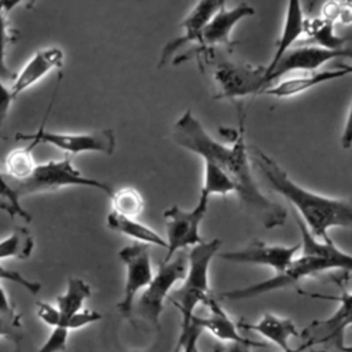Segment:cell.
<instances>
[{"mask_svg":"<svg viewBox=\"0 0 352 352\" xmlns=\"http://www.w3.org/2000/svg\"><path fill=\"white\" fill-rule=\"evenodd\" d=\"M238 327H241L243 330H252V331L258 333L265 340H268L270 342L279 346L280 351L290 349L292 348L290 338L298 336V330L290 319L280 318L274 314H264L254 323L239 322Z\"/></svg>","mask_w":352,"mask_h":352,"instance_id":"obj_18","label":"cell"},{"mask_svg":"<svg viewBox=\"0 0 352 352\" xmlns=\"http://www.w3.org/2000/svg\"><path fill=\"white\" fill-rule=\"evenodd\" d=\"M21 4L19 1H0V80H8L15 77L6 63V50L10 43V34L7 29V14L14 7Z\"/></svg>","mask_w":352,"mask_h":352,"instance_id":"obj_29","label":"cell"},{"mask_svg":"<svg viewBox=\"0 0 352 352\" xmlns=\"http://www.w3.org/2000/svg\"><path fill=\"white\" fill-rule=\"evenodd\" d=\"M91 296V287L80 278H70L65 293L56 297L55 308L63 316H73L82 311L85 300Z\"/></svg>","mask_w":352,"mask_h":352,"instance_id":"obj_24","label":"cell"},{"mask_svg":"<svg viewBox=\"0 0 352 352\" xmlns=\"http://www.w3.org/2000/svg\"><path fill=\"white\" fill-rule=\"evenodd\" d=\"M63 58V51L56 47H48L37 51L23 66L19 74L15 76V80L10 88L14 99L33 84L40 81L51 70L62 67Z\"/></svg>","mask_w":352,"mask_h":352,"instance_id":"obj_15","label":"cell"},{"mask_svg":"<svg viewBox=\"0 0 352 352\" xmlns=\"http://www.w3.org/2000/svg\"><path fill=\"white\" fill-rule=\"evenodd\" d=\"M338 66L345 70L346 76H351V74H352V65H338Z\"/></svg>","mask_w":352,"mask_h":352,"instance_id":"obj_39","label":"cell"},{"mask_svg":"<svg viewBox=\"0 0 352 352\" xmlns=\"http://www.w3.org/2000/svg\"><path fill=\"white\" fill-rule=\"evenodd\" d=\"M188 254L180 252L169 261H162L151 282L136 301V311L154 327H160V318L164 301L173 292L176 283L182 282L187 274Z\"/></svg>","mask_w":352,"mask_h":352,"instance_id":"obj_6","label":"cell"},{"mask_svg":"<svg viewBox=\"0 0 352 352\" xmlns=\"http://www.w3.org/2000/svg\"><path fill=\"white\" fill-rule=\"evenodd\" d=\"M210 197L201 191L197 205L190 209H182L177 205L164 212L166 227V254L164 261H169L175 253L186 248H194L204 242L199 227L205 219Z\"/></svg>","mask_w":352,"mask_h":352,"instance_id":"obj_7","label":"cell"},{"mask_svg":"<svg viewBox=\"0 0 352 352\" xmlns=\"http://www.w3.org/2000/svg\"><path fill=\"white\" fill-rule=\"evenodd\" d=\"M346 73L342 67L331 69V70H324V72H314V73H302V74H296L290 78H286L276 84L275 87L267 88L264 92L267 95L275 96V98H289L298 95L309 88H314L316 85H320L323 82H329L341 77H345Z\"/></svg>","mask_w":352,"mask_h":352,"instance_id":"obj_19","label":"cell"},{"mask_svg":"<svg viewBox=\"0 0 352 352\" xmlns=\"http://www.w3.org/2000/svg\"><path fill=\"white\" fill-rule=\"evenodd\" d=\"M252 346H254V345L243 344V342H230L221 352H252L250 351Z\"/></svg>","mask_w":352,"mask_h":352,"instance_id":"obj_37","label":"cell"},{"mask_svg":"<svg viewBox=\"0 0 352 352\" xmlns=\"http://www.w3.org/2000/svg\"><path fill=\"white\" fill-rule=\"evenodd\" d=\"M0 280H8V282H12V283H16L18 286L23 287L30 294H37L41 289V285L38 282L30 280V279L25 278L23 275H21L18 271L8 270L3 265H0Z\"/></svg>","mask_w":352,"mask_h":352,"instance_id":"obj_31","label":"cell"},{"mask_svg":"<svg viewBox=\"0 0 352 352\" xmlns=\"http://www.w3.org/2000/svg\"><path fill=\"white\" fill-rule=\"evenodd\" d=\"M245 117L246 114L239 104V125L234 132L231 146L214 140L191 110H186L175 122L172 138L176 144L219 166L232 182L235 194L248 213L256 217L265 228H275L285 223L287 213L285 208L267 198L254 180L249 161V147L245 142Z\"/></svg>","mask_w":352,"mask_h":352,"instance_id":"obj_1","label":"cell"},{"mask_svg":"<svg viewBox=\"0 0 352 352\" xmlns=\"http://www.w3.org/2000/svg\"><path fill=\"white\" fill-rule=\"evenodd\" d=\"M195 352H199V349H198V348H197V349H195Z\"/></svg>","mask_w":352,"mask_h":352,"instance_id":"obj_40","label":"cell"},{"mask_svg":"<svg viewBox=\"0 0 352 352\" xmlns=\"http://www.w3.org/2000/svg\"><path fill=\"white\" fill-rule=\"evenodd\" d=\"M352 326V307L346 311H336L330 318L314 320L302 333L304 337H308V342L312 345L327 341H338L341 351L344 331Z\"/></svg>","mask_w":352,"mask_h":352,"instance_id":"obj_20","label":"cell"},{"mask_svg":"<svg viewBox=\"0 0 352 352\" xmlns=\"http://www.w3.org/2000/svg\"><path fill=\"white\" fill-rule=\"evenodd\" d=\"M304 12L301 8V4L298 1H289L285 15V22L282 28V33L276 41V50L270 60V63L265 66V81L268 85V77L278 65V62L292 50L293 44L297 43V40L304 34Z\"/></svg>","mask_w":352,"mask_h":352,"instance_id":"obj_17","label":"cell"},{"mask_svg":"<svg viewBox=\"0 0 352 352\" xmlns=\"http://www.w3.org/2000/svg\"><path fill=\"white\" fill-rule=\"evenodd\" d=\"M341 146L345 150L352 147V103H351L349 113H348V117H346V122H345V126H344V131H342V135H341Z\"/></svg>","mask_w":352,"mask_h":352,"instance_id":"obj_36","label":"cell"},{"mask_svg":"<svg viewBox=\"0 0 352 352\" xmlns=\"http://www.w3.org/2000/svg\"><path fill=\"white\" fill-rule=\"evenodd\" d=\"M34 147L36 144L30 143L28 147L16 148L7 155L6 170H7V176H10L11 180L14 182L23 180L33 172V169L36 168L34 158H33Z\"/></svg>","mask_w":352,"mask_h":352,"instance_id":"obj_26","label":"cell"},{"mask_svg":"<svg viewBox=\"0 0 352 352\" xmlns=\"http://www.w3.org/2000/svg\"><path fill=\"white\" fill-rule=\"evenodd\" d=\"M224 4V1L219 0H210V1H199L191 12L186 16V19L182 22V28L184 33L175 40L169 41L162 52H161V60L160 66H164L175 54L186 44L188 43H199V38L202 36V32L208 22L212 19V16L219 11V8Z\"/></svg>","mask_w":352,"mask_h":352,"instance_id":"obj_14","label":"cell"},{"mask_svg":"<svg viewBox=\"0 0 352 352\" xmlns=\"http://www.w3.org/2000/svg\"><path fill=\"white\" fill-rule=\"evenodd\" d=\"M352 58V48L326 50L315 45L292 48L275 66L268 77V84L289 73H314L324 63L337 58Z\"/></svg>","mask_w":352,"mask_h":352,"instance_id":"obj_12","label":"cell"},{"mask_svg":"<svg viewBox=\"0 0 352 352\" xmlns=\"http://www.w3.org/2000/svg\"><path fill=\"white\" fill-rule=\"evenodd\" d=\"M334 22L322 16L315 19H305L304 34H307V38L304 40V44L326 50L345 48L344 45L348 41V38L337 36L334 32Z\"/></svg>","mask_w":352,"mask_h":352,"instance_id":"obj_23","label":"cell"},{"mask_svg":"<svg viewBox=\"0 0 352 352\" xmlns=\"http://www.w3.org/2000/svg\"><path fill=\"white\" fill-rule=\"evenodd\" d=\"M254 168L263 175L274 191L280 194L294 208L309 232L319 241H326L333 227H352V199L326 197L297 184L286 170L261 148L249 147Z\"/></svg>","mask_w":352,"mask_h":352,"instance_id":"obj_2","label":"cell"},{"mask_svg":"<svg viewBox=\"0 0 352 352\" xmlns=\"http://www.w3.org/2000/svg\"><path fill=\"white\" fill-rule=\"evenodd\" d=\"M220 245V239H212L191 248L187 274L180 287L173 290L168 297L180 312V336H183L192 323L195 308L199 304H205L206 298L212 294L209 287V268Z\"/></svg>","mask_w":352,"mask_h":352,"instance_id":"obj_4","label":"cell"},{"mask_svg":"<svg viewBox=\"0 0 352 352\" xmlns=\"http://www.w3.org/2000/svg\"><path fill=\"white\" fill-rule=\"evenodd\" d=\"M118 256L125 264L126 276L124 294L121 301L117 304L120 314L129 318L133 312L136 296L140 290H144L153 279V268L150 258V246L146 243L135 242L132 245L124 246Z\"/></svg>","mask_w":352,"mask_h":352,"instance_id":"obj_9","label":"cell"},{"mask_svg":"<svg viewBox=\"0 0 352 352\" xmlns=\"http://www.w3.org/2000/svg\"><path fill=\"white\" fill-rule=\"evenodd\" d=\"M0 197L4 199V202H0V208L7 210L12 216L22 217V220H25L28 223L32 220L30 213H28L22 208L21 202L15 198V195L12 192V188L8 183V179L1 172H0Z\"/></svg>","mask_w":352,"mask_h":352,"instance_id":"obj_30","label":"cell"},{"mask_svg":"<svg viewBox=\"0 0 352 352\" xmlns=\"http://www.w3.org/2000/svg\"><path fill=\"white\" fill-rule=\"evenodd\" d=\"M12 100H14V96L11 95V91L8 88H6L4 82L0 80V133H1L3 122L8 114Z\"/></svg>","mask_w":352,"mask_h":352,"instance_id":"obj_33","label":"cell"},{"mask_svg":"<svg viewBox=\"0 0 352 352\" xmlns=\"http://www.w3.org/2000/svg\"><path fill=\"white\" fill-rule=\"evenodd\" d=\"M69 330L52 329L45 342L37 349V352H62L67 346Z\"/></svg>","mask_w":352,"mask_h":352,"instance_id":"obj_32","label":"cell"},{"mask_svg":"<svg viewBox=\"0 0 352 352\" xmlns=\"http://www.w3.org/2000/svg\"><path fill=\"white\" fill-rule=\"evenodd\" d=\"M253 14H254V8L248 3H241L232 8H227L224 3L205 26L198 43V48L191 52L206 54L216 45L232 44L234 41L231 40V32L234 26L241 19L246 16H252Z\"/></svg>","mask_w":352,"mask_h":352,"instance_id":"obj_13","label":"cell"},{"mask_svg":"<svg viewBox=\"0 0 352 352\" xmlns=\"http://www.w3.org/2000/svg\"><path fill=\"white\" fill-rule=\"evenodd\" d=\"M0 315L7 319L19 320V315L14 311V308L10 304V300L7 297V293L1 286H0Z\"/></svg>","mask_w":352,"mask_h":352,"instance_id":"obj_35","label":"cell"},{"mask_svg":"<svg viewBox=\"0 0 352 352\" xmlns=\"http://www.w3.org/2000/svg\"><path fill=\"white\" fill-rule=\"evenodd\" d=\"M106 223L110 230L124 234V235L135 239L136 242L146 243L148 246L155 245V246L166 249V241L158 232H155L153 228L138 221L136 219L125 217V216H121L111 210L107 214Z\"/></svg>","mask_w":352,"mask_h":352,"instance_id":"obj_21","label":"cell"},{"mask_svg":"<svg viewBox=\"0 0 352 352\" xmlns=\"http://www.w3.org/2000/svg\"><path fill=\"white\" fill-rule=\"evenodd\" d=\"M311 346V344L309 342H304L302 345H300L298 348H290V349H287V351H282V352H302V351H305L307 348H309Z\"/></svg>","mask_w":352,"mask_h":352,"instance_id":"obj_38","label":"cell"},{"mask_svg":"<svg viewBox=\"0 0 352 352\" xmlns=\"http://www.w3.org/2000/svg\"><path fill=\"white\" fill-rule=\"evenodd\" d=\"M36 307H37V316L52 329H65L70 331V330L85 327L102 319V314L92 309L81 311L73 316H63L55 307L47 302L38 301Z\"/></svg>","mask_w":352,"mask_h":352,"instance_id":"obj_22","label":"cell"},{"mask_svg":"<svg viewBox=\"0 0 352 352\" xmlns=\"http://www.w3.org/2000/svg\"><path fill=\"white\" fill-rule=\"evenodd\" d=\"M205 172H204V186L201 188L202 192L212 195H226L235 192V187L232 182L226 176V173L209 161H204Z\"/></svg>","mask_w":352,"mask_h":352,"instance_id":"obj_28","label":"cell"},{"mask_svg":"<svg viewBox=\"0 0 352 352\" xmlns=\"http://www.w3.org/2000/svg\"><path fill=\"white\" fill-rule=\"evenodd\" d=\"M110 198L113 212L125 217L136 219L144 209V199L142 194L133 187H124L117 190Z\"/></svg>","mask_w":352,"mask_h":352,"instance_id":"obj_27","label":"cell"},{"mask_svg":"<svg viewBox=\"0 0 352 352\" xmlns=\"http://www.w3.org/2000/svg\"><path fill=\"white\" fill-rule=\"evenodd\" d=\"M34 248L30 231L25 227H16L7 238L0 241V260L4 258H29Z\"/></svg>","mask_w":352,"mask_h":352,"instance_id":"obj_25","label":"cell"},{"mask_svg":"<svg viewBox=\"0 0 352 352\" xmlns=\"http://www.w3.org/2000/svg\"><path fill=\"white\" fill-rule=\"evenodd\" d=\"M15 139L34 143L36 146L40 143H47L70 154L95 151L111 155L116 148V136L113 129H99L85 133H56L45 132L41 125L34 133L18 132Z\"/></svg>","mask_w":352,"mask_h":352,"instance_id":"obj_8","label":"cell"},{"mask_svg":"<svg viewBox=\"0 0 352 352\" xmlns=\"http://www.w3.org/2000/svg\"><path fill=\"white\" fill-rule=\"evenodd\" d=\"M219 87L216 99H235L267 89L265 66H252L224 60L216 66L213 73Z\"/></svg>","mask_w":352,"mask_h":352,"instance_id":"obj_10","label":"cell"},{"mask_svg":"<svg viewBox=\"0 0 352 352\" xmlns=\"http://www.w3.org/2000/svg\"><path fill=\"white\" fill-rule=\"evenodd\" d=\"M301 245H268L261 241H254L239 250H231L220 253V257L238 264L265 265L275 271V274L283 272L290 263L300 253Z\"/></svg>","mask_w":352,"mask_h":352,"instance_id":"obj_11","label":"cell"},{"mask_svg":"<svg viewBox=\"0 0 352 352\" xmlns=\"http://www.w3.org/2000/svg\"><path fill=\"white\" fill-rule=\"evenodd\" d=\"M209 309V316L206 318H199L195 316L192 320L205 331L210 333L213 337H216L220 341H227L230 342H243V344H252L256 348H263L265 344L263 342H253L248 338H245L239 330L238 324L228 316V314L223 309V307L219 304L217 298L214 296H209L205 301V304Z\"/></svg>","mask_w":352,"mask_h":352,"instance_id":"obj_16","label":"cell"},{"mask_svg":"<svg viewBox=\"0 0 352 352\" xmlns=\"http://www.w3.org/2000/svg\"><path fill=\"white\" fill-rule=\"evenodd\" d=\"M293 216L301 231V254L297 256L283 272L275 274L274 276L253 283L250 286L224 292L220 294V297L232 301L248 300L289 286H294L300 280L308 276L318 275L320 272L331 270H342L352 272V254H348L338 249L331 238H327L326 241L316 239L309 232V230L305 227V224L296 212L293 213Z\"/></svg>","mask_w":352,"mask_h":352,"instance_id":"obj_3","label":"cell"},{"mask_svg":"<svg viewBox=\"0 0 352 352\" xmlns=\"http://www.w3.org/2000/svg\"><path fill=\"white\" fill-rule=\"evenodd\" d=\"M19 327H21L19 320L7 319L0 315V337H8L12 340H16L19 337L18 336Z\"/></svg>","mask_w":352,"mask_h":352,"instance_id":"obj_34","label":"cell"},{"mask_svg":"<svg viewBox=\"0 0 352 352\" xmlns=\"http://www.w3.org/2000/svg\"><path fill=\"white\" fill-rule=\"evenodd\" d=\"M8 183L18 201L25 195L55 191L67 186L96 188L107 194L109 197H111L114 192L111 186H109L107 183L84 176L73 166L70 158L67 157L60 161H48L45 164H38L26 179L19 182L8 180Z\"/></svg>","mask_w":352,"mask_h":352,"instance_id":"obj_5","label":"cell"}]
</instances>
